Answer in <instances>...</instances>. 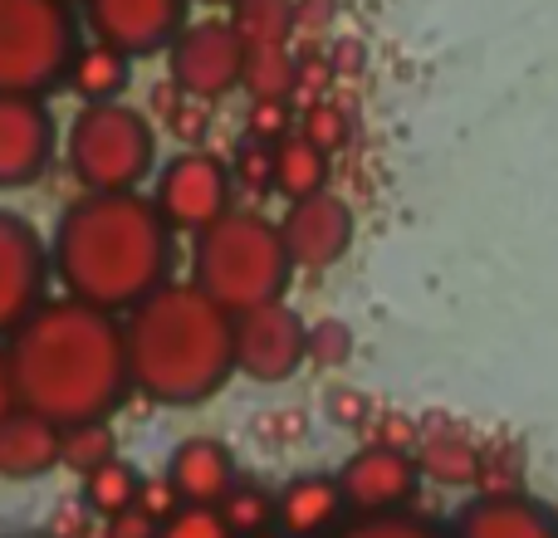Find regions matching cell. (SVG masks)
<instances>
[{"mask_svg":"<svg viewBox=\"0 0 558 538\" xmlns=\"http://www.w3.org/2000/svg\"><path fill=\"white\" fill-rule=\"evenodd\" d=\"M328 162L333 157L318 152L304 133H289L284 143H275V192L284 201H304V196L328 192Z\"/></svg>","mask_w":558,"mask_h":538,"instance_id":"obj_21","label":"cell"},{"mask_svg":"<svg viewBox=\"0 0 558 538\" xmlns=\"http://www.w3.org/2000/svg\"><path fill=\"white\" fill-rule=\"evenodd\" d=\"M202 5H235V0H202Z\"/></svg>","mask_w":558,"mask_h":538,"instance_id":"obj_46","label":"cell"},{"mask_svg":"<svg viewBox=\"0 0 558 538\" xmlns=\"http://www.w3.org/2000/svg\"><path fill=\"white\" fill-rule=\"evenodd\" d=\"M69 5H74V0H69Z\"/></svg>","mask_w":558,"mask_h":538,"instance_id":"obj_47","label":"cell"},{"mask_svg":"<svg viewBox=\"0 0 558 538\" xmlns=\"http://www.w3.org/2000/svg\"><path fill=\"white\" fill-rule=\"evenodd\" d=\"M137 490H143V475H137V465H128L123 455H113L108 465H98V470L84 475V504L98 514V519H113V514L133 510L137 504Z\"/></svg>","mask_w":558,"mask_h":538,"instance_id":"obj_23","label":"cell"},{"mask_svg":"<svg viewBox=\"0 0 558 538\" xmlns=\"http://www.w3.org/2000/svg\"><path fill=\"white\" fill-rule=\"evenodd\" d=\"M157 103H162V118L172 123V133L182 137L186 147H196V137H202L206 123H211V118H206V103H202V98H192V94H182L177 84H167Z\"/></svg>","mask_w":558,"mask_h":538,"instance_id":"obj_32","label":"cell"},{"mask_svg":"<svg viewBox=\"0 0 558 538\" xmlns=\"http://www.w3.org/2000/svg\"><path fill=\"white\" fill-rule=\"evenodd\" d=\"M338 490H343V504L357 514V519L402 514V510H412L416 490H422V465H416L412 451L363 445V451H353L343 461Z\"/></svg>","mask_w":558,"mask_h":538,"instance_id":"obj_11","label":"cell"},{"mask_svg":"<svg viewBox=\"0 0 558 538\" xmlns=\"http://www.w3.org/2000/svg\"><path fill=\"white\" fill-rule=\"evenodd\" d=\"M294 133L289 127V103H251V118H245V137H255V143H284V137Z\"/></svg>","mask_w":558,"mask_h":538,"instance_id":"obj_36","label":"cell"},{"mask_svg":"<svg viewBox=\"0 0 558 538\" xmlns=\"http://www.w3.org/2000/svg\"><path fill=\"white\" fill-rule=\"evenodd\" d=\"M15 402L54 426L108 421L128 396V343L118 314L78 298L39 304L5 343Z\"/></svg>","mask_w":558,"mask_h":538,"instance_id":"obj_1","label":"cell"},{"mask_svg":"<svg viewBox=\"0 0 558 538\" xmlns=\"http://www.w3.org/2000/svg\"><path fill=\"white\" fill-rule=\"evenodd\" d=\"M357 59H363V49H357V45H338V54L328 59V64H333V74H353Z\"/></svg>","mask_w":558,"mask_h":538,"instance_id":"obj_44","label":"cell"},{"mask_svg":"<svg viewBox=\"0 0 558 538\" xmlns=\"http://www.w3.org/2000/svg\"><path fill=\"white\" fill-rule=\"evenodd\" d=\"M451 538H558V514L530 494H481L451 519Z\"/></svg>","mask_w":558,"mask_h":538,"instance_id":"obj_15","label":"cell"},{"mask_svg":"<svg viewBox=\"0 0 558 538\" xmlns=\"http://www.w3.org/2000/svg\"><path fill=\"white\" fill-rule=\"evenodd\" d=\"M157 538H235L216 504H182L172 519L157 529Z\"/></svg>","mask_w":558,"mask_h":538,"instance_id":"obj_33","label":"cell"},{"mask_svg":"<svg viewBox=\"0 0 558 538\" xmlns=\"http://www.w3.org/2000/svg\"><path fill=\"white\" fill-rule=\"evenodd\" d=\"M15 377H10V357H5V347H0V421H5L10 412H15Z\"/></svg>","mask_w":558,"mask_h":538,"instance_id":"obj_43","label":"cell"},{"mask_svg":"<svg viewBox=\"0 0 558 538\" xmlns=\"http://www.w3.org/2000/svg\"><path fill=\"white\" fill-rule=\"evenodd\" d=\"M128 84H133V59L123 49L104 45V39H84L74 64H69L64 88H74L84 103H118L128 94Z\"/></svg>","mask_w":558,"mask_h":538,"instance_id":"obj_19","label":"cell"},{"mask_svg":"<svg viewBox=\"0 0 558 538\" xmlns=\"http://www.w3.org/2000/svg\"><path fill=\"white\" fill-rule=\"evenodd\" d=\"M255 538H284V534H279V529H265V534H255Z\"/></svg>","mask_w":558,"mask_h":538,"instance_id":"obj_45","label":"cell"},{"mask_svg":"<svg viewBox=\"0 0 558 538\" xmlns=\"http://www.w3.org/2000/svg\"><path fill=\"white\" fill-rule=\"evenodd\" d=\"M353 357V328L343 318H318L308 323V363L324 367V372H338V367Z\"/></svg>","mask_w":558,"mask_h":538,"instance_id":"obj_29","label":"cell"},{"mask_svg":"<svg viewBox=\"0 0 558 538\" xmlns=\"http://www.w3.org/2000/svg\"><path fill=\"white\" fill-rule=\"evenodd\" d=\"M353 206L338 192H318L304 201H289V211L279 216V235L294 269H333L353 250Z\"/></svg>","mask_w":558,"mask_h":538,"instance_id":"obj_13","label":"cell"},{"mask_svg":"<svg viewBox=\"0 0 558 538\" xmlns=\"http://www.w3.org/2000/svg\"><path fill=\"white\" fill-rule=\"evenodd\" d=\"M328 84H333V64H328V59H318V54H304V59H299V69H294V94H299V98L318 103V98L328 94Z\"/></svg>","mask_w":558,"mask_h":538,"instance_id":"obj_39","label":"cell"},{"mask_svg":"<svg viewBox=\"0 0 558 538\" xmlns=\"http://www.w3.org/2000/svg\"><path fill=\"white\" fill-rule=\"evenodd\" d=\"M308 363V323L284 304H260L235 314V372L251 382H289Z\"/></svg>","mask_w":558,"mask_h":538,"instance_id":"obj_8","label":"cell"},{"mask_svg":"<svg viewBox=\"0 0 558 538\" xmlns=\"http://www.w3.org/2000/svg\"><path fill=\"white\" fill-rule=\"evenodd\" d=\"M157 529H162V524H153L147 519L143 510H123V514H113V519H104V534L98 538H157Z\"/></svg>","mask_w":558,"mask_h":538,"instance_id":"obj_40","label":"cell"},{"mask_svg":"<svg viewBox=\"0 0 558 538\" xmlns=\"http://www.w3.org/2000/svg\"><path fill=\"white\" fill-rule=\"evenodd\" d=\"M343 490L338 475H294L284 490L275 494V529L284 538H328L343 519Z\"/></svg>","mask_w":558,"mask_h":538,"instance_id":"obj_18","label":"cell"},{"mask_svg":"<svg viewBox=\"0 0 558 538\" xmlns=\"http://www.w3.org/2000/svg\"><path fill=\"white\" fill-rule=\"evenodd\" d=\"M94 39L123 49L128 59L167 54L186 29V0H78Z\"/></svg>","mask_w":558,"mask_h":538,"instance_id":"obj_10","label":"cell"},{"mask_svg":"<svg viewBox=\"0 0 558 538\" xmlns=\"http://www.w3.org/2000/svg\"><path fill=\"white\" fill-rule=\"evenodd\" d=\"M416 465H422V480L436 485H475L481 480V445L471 441L456 426H422V441H416Z\"/></svg>","mask_w":558,"mask_h":538,"instance_id":"obj_20","label":"cell"},{"mask_svg":"<svg viewBox=\"0 0 558 538\" xmlns=\"http://www.w3.org/2000/svg\"><path fill=\"white\" fill-rule=\"evenodd\" d=\"M54 118L45 98L0 94V192L35 186L54 162Z\"/></svg>","mask_w":558,"mask_h":538,"instance_id":"obj_14","label":"cell"},{"mask_svg":"<svg viewBox=\"0 0 558 538\" xmlns=\"http://www.w3.org/2000/svg\"><path fill=\"white\" fill-rule=\"evenodd\" d=\"M328 20H333V0H299L294 5V35H324Z\"/></svg>","mask_w":558,"mask_h":538,"instance_id":"obj_42","label":"cell"},{"mask_svg":"<svg viewBox=\"0 0 558 538\" xmlns=\"http://www.w3.org/2000/svg\"><path fill=\"white\" fill-rule=\"evenodd\" d=\"M157 123L133 103H84L64 133V167L84 192H143L162 167Z\"/></svg>","mask_w":558,"mask_h":538,"instance_id":"obj_5","label":"cell"},{"mask_svg":"<svg viewBox=\"0 0 558 538\" xmlns=\"http://www.w3.org/2000/svg\"><path fill=\"white\" fill-rule=\"evenodd\" d=\"M231 25L245 39V49L289 45V35H294V0H235Z\"/></svg>","mask_w":558,"mask_h":538,"instance_id":"obj_24","label":"cell"},{"mask_svg":"<svg viewBox=\"0 0 558 538\" xmlns=\"http://www.w3.org/2000/svg\"><path fill=\"white\" fill-rule=\"evenodd\" d=\"M128 382L157 406H202L235 377V314L192 279H167L123 318Z\"/></svg>","mask_w":558,"mask_h":538,"instance_id":"obj_3","label":"cell"},{"mask_svg":"<svg viewBox=\"0 0 558 538\" xmlns=\"http://www.w3.org/2000/svg\"><path fill=\"white\" fill-rule=\"evenodd\" d=\"M294 69H299V59L289 54V45L245 49L241 88L251 94V103H289V94H294Z\"/></svg>","mask_w":558,"mask_h":538,"instance_id":"obj_22","label":"cell"},{"mask_svg":"<svg viewBox=\"0 0 558 538\" xmlns=\"http://www.w3.org/2000/svg\"><path fill=\"white\" fill-rule=\"evenodd\" d=\"M84 25L69 0H0V94L49 98L69 84Z\"/></svg>","mask_w":558,"mask_h":538,"instance_id":"obj_6","label":"cell"},{"mask_svg":"<svg viewBox=\"0 0 558 538\" xmlns=\"http://www.w3.org/2000/svg\"><path fill=\"white\" fill-rule=\"evenodd\" d=\"M289 274H294V265H289L279 221L260 211H235L231 206L192 245V284H202L231 314L284 298Z\"/></svg>","mask_w":558,"mask_h":538,"instance_id":"obj_4","label":"cell"},{"mask_svg":"<svg viewBox=\"0 0 558 538\" xmlns=\"http://www.w3.org/2000/svg\"><path fill=\"white\" fill-rule=\"evenodd\" d=\"M113 455H118V441H113V426L108 421L69 426L64 431V470L88 475V470H98V465H108Z\"/></svg>","mask_w":558,"mask_h":538,"instance_id":"obj_26","label":"cell"},{"mask_svg":"<svg viewBox=\"0 0 558 538\" xmlns=\"http://www.w3.org/2000/svg\"><path fill=\"white\" fill-rule=\"evenodd\" d=\"M49 245L39 231L15 211H0V338H10L39 304L49 289Z\"/></svg>","mask_w":558,"mask_h":538,"instance_id":"obj_12","label":"cell"},{"mask_svg":"<svg viewBox=\"0 0 558 538\" xmlns=\"http://www.w3.org/2000/svg\"><path fill=\"white\" fill-rule=\"evenodd\" d=\"M231 196H235L231 162L206 152V147H182L153 176V206L182 235H202L206 225H216L231 211Z\"/></svg>","mask_w":558,"mask_h":538,"instance_id":"obj_7","label":"cell"},{"mask_svg":"<svg viewBox=\"0 0 558 538\" xmlns=\"http://www.w3.org/2000/svg\"><path fill=\"white\" fill-rule=\"evenodd\" d=\"M260 436H265V441H275V445L304 441V416H299V412H270V416H260Z\"/></svg>","mask_w":558,"mask_h":538,"instance_id":"obj_41","label":"cell"},{"mask_svg":"<svg viewBox=\"0 0 558 538\" xmlns=\"http://www.w3.org/2000/svg\"><path fill=\"white\" fill-rule=\"evenodd\" d=\"M231 176H235V186H245V192H255V196L275 192V147L245 137L231 157Z\"/></svg>","mask_w":558,"mask_h":538,"instance_id":"obj_31","label":"cell"},{"mask_svg":"<svg viewBox=\"0 0 558 538\" xmlns=\"http://www.w3.org/2000/svg\"><path fill=\"white\" fill-rule=\"evenodd\" d=\"M216 510H221V519L231 524L235 538H255V534L275 529V494L265 490V485H241L235 480L231 494H226Z\"/></svg>","mask_w":558,"mask_h":538,"instance_id":"obj_25","label":"cell"},{"mask_svg":"<svg viewBox=\"0 0 558 538\" xmlns=\"http://www.w3.org/2000/svg\"><path fill=\"white\" fill-rule=\"evenodd\" d=\"M59 465H64V426L15 406L0 421V480H39Z\"/></svg>","mask_w":558,"mask_h":538,"instance_id":"obj_16","label":"cell"},{"mask_svg":"<svg viewBox=\"0 0 558 538\" xmlns=\"http://www.w3.org/2000/svg\"><path fill=\"white\" fill-rule=\"evenodd\" d=\"M167 64H172V84L182 94L202 98V103H221L226 94L241 88L245 39L235 35L231 20H196L167 49Z\"/></svg>","mask_w":558,"mask_h":538,"instance_id":"obj_9","label":"cell"},{"mask_svg":"<svg viewBox=\"0 0 558 538\" xmlns=\"http://www.w3.org/2000/svg\"><path fill=\"white\" fill-rule=\"evenodd\" d=\"M167 480L177 485L182 504H221L235 485V455L216 436H186L167 455Z\"/></svg>","mask_w":558,"mask_h":538,"instance_id":"obj_17","label":"cell"},{"mask_svg":"<svg viewBox=\"0 0 558 538\" xmlns=\"http://www.w3.org/2000/svg\"><path fill=\"white\" fill-rule=\"evenodd\" d=\"M98 534H104V519L84 504V494L78 500H59L54 514H49V538H98Z\"/></svg>","mask_w":558,"mask_h":538,"instance_id":"obj_35","label":"cell"},{"mask_svg":"<svg viewBox=\"0 0 558 538\" xmlns=\"http://www.w3.org/2000/svg\"><path fill=\"white\" fill-rule=\"evenodd\" d=\"M363 436H367V445H387V451H412L416 455L422 426H416L412 416H402V412H383V416H373V421L363 426Z\"/></svg>","mask_w":558,"mask_h":538,"instance_id":"obj_34","label":"cell"},{"mask_svg":"<svg viewBox=\"0 0 558 538\" xmlns=\"http://www.w3.org/2000/svg\"><path fill=\"white\" fill-rule=\"evenodd\" d=\"M328 421L348 426V431H363V426L373 421V402H367L357 387H333V392H328Z\"/></svg>","mask_w":558,"mask_h":538,"instance_id":"obj_37","label":"cell"},{"mask_svg":"<svg viewBox=\"0 0 558 538\" xmlns=\"http://www.w3.org/2000/svg\"><path fill=\"white\" fill-rule=\"evenodd\" d=\"M299 133H304L308 143L318 147V152L333 157L338 147L348 143V133H353V127H348V113H343V108L328 103V98H318V103L304 108V118H299Z\"/></svg>","mask_w":558,"mask_h":538,"instance_id":"obj_30","label":"cell"},{"mask_svg":"<svg viewBox=\"0 0 558 538\" xmlns=\"http://www.w3.org/2000/svg\"><path fill=\"white\" fill-rule=\"evenodd\" d=\"M475 485L481 494H524V451L520 445H485Z\"/></svg>","mask_w":558,"mask_h":538,"instance_id":"obj_28","label":"cell"},{"mask_svg":"<svg viewBox=\"0 0 558 538\" xmlns=\"http://www.w3.org/2000/svg\"><path fill=\"white\" fill-rule=\"evenodd\" d=\"M172 235L147 192H84L59 216L49 265L69 298L133 314L172 274Z\"/></svg>","mask_w":558,"mask_h":538,"instance_id":"obj_2","label":"cell"},{"mask_svg":"<svg viewBox=\"0 0 558 538\" xmlns=\"http://www.w3.org/2000/svg\"><path fill=\"white\" fill-rule=\"evenodd\" d=\"M137 510H143L153 524H167L177 510H182V494H177V485L167 480V475H157V480H147V475H143V490H137Z\"/></svg>","mask_w":558,"mask_h":538,"instance_id":"obj_38","label":"cell"},{"mask_svg":"<svg viewBox=\"0 0 558 538\" xmlns=\"http://www.w3.org/2000/svg\"><path fill=\"white\" fill-rule=\"evenodd\" d=\"M328 538H451V534H446L441 524L422 519V514L402 510V514H377V519H353Z\"/></svg>","mask_w":558,"mask_h":538,"instance_id":"obj_27","label":"cell"}]
</instances>
